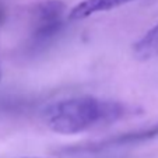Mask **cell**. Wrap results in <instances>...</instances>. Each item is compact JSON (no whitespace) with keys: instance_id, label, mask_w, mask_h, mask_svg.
I'll list each match as a JSON object with an SVG mask.
<instances>
[{"instance_id":"277c9868","label":"cell","mask_w":158,"mask_h":158,"mask_svg":"<svg viewBox=\"0 0 158 158\" xmlns=\"http://www.w3.org/2000/svg\"><path fill=\"white\" fill-rule=\"evenodd\" d=\"M133 0H83L78 4H76L69 11L67 20L70 21H80L84 18H88L91 15L101 11H109L123 4H127Z\"/></svg>"},{"instance_id":"52a82bcc","label":"cell","mask_w":158,"mask_h":158,"mask_svg":"<svg viewBox=\"0 0 158 158\" xmlns=\"http://www.w3.org/2000/svg\"><path fill=\"white\" fill-rule=\"evenodd\" d=\"M25 158H41V157H25Z\"/></svg>"},{"instance_id":"7a4b0ae2","label":"cell","mask_w":158,"mask_h":158,"mask_svg":"<svg viewBox=\"0 0 158 158\" xmlns=\"http://www.w3.org/2000/svg\"><path fill=\"white\" fill-rule=\"evenodd\" d=\"M66 4L60 0H44L35 4L31 11L30 45L39 48L49 44L64 25Z\"/></svg>"},{"instance_id":"3957f363","label":"cell","mask_w":158,"mask_h":158,"mask_svg":"<svg viewBox=\"0 0 158 158\" xmlns=\"http://www.w3.org/2000/svg\"><path fill=\"white\" fill-rule=\"evenodd\" d=\"M158 137V123L139 130L127 131V133L116 134L112 137H106L104 140L94 141L89 144H78L74 147H67V148L60 150L59 152H66V154H78V152H98L104 150L115 148V147L122 146H131V144H139L143 141L151 140V139Z\"/></svg>"},{"instance_id":"5b68a950","label":"cell","mask_w":158,"mask_h":158,"mask_svg":"<svg viewBox=\"0 0 158 158\" xmlns=\"http://www.w3.org/2000/svg\"><path fill=\"white\" fill-rule=\"evenodd\" d=\"M134 59L147 62L158 56V24L148 30L131 48Z\"/></svg>"},{"instance_id":"6da1fadb","label":"cell","mask_w":158,"mask_h":158,"mask_svg":"<svg viewBox=\"0 0 158 158\" xmlns=\"http://www.w3.org/2000/svg\"><path fill=\"white\" fill-rule=\"evenodd\" d=\"M130 114L127 105L95 97H76L48 105L42 112L45 125L59 134H77L109 125Z\"/></svg>"},{"instance_id":"8992f818","label":"cell","mask_w":158,"mask_h":158,"mask_svg":"<svg viewBox=\"0 0 158 158\" xmlns=\"http://www.w3.org/2000/svg\"><path fill=\"white\" fill-rule=\"evenodd\" d=\"M2 76H3V73H2V66H0V81H2Z\"/></svg>"}]
</instances>
